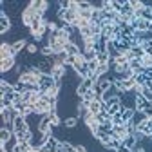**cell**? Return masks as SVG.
Instances as JSON below:
<instances>
[{"instance_id": "6da1fadb", "label": "cell", "mask_w": 152, "mask_h": 152, "mask_svg": "<svg viewBox=\"0 0 152 152\" xmlns=\"http://www.w3.org/2000/svg\"><path fill=\"white\" fill-rule=\"evenodd\" d=\"M120 103H121V107H125V109L136 110V94L132 92V91L121 92V94H120Z\"/></svg>"}, {"instance_id": "7a4b0ae2", "label": "cell", "mask_w": 152, "mask_h": 152, "mask_svg": "<svg viewBox=\"0 0 152 152\" xmlns=\"http://www.w3.org/2000/svg\"><path fill=\"white\" fill-rule=\"evenodd\" d=\"M27 130H31L29 129V125H27V121H26V116H18L13 120V132H27Z\"/></svg>"}, {"instance_id": "3957f363", "label": "cell", "mask_w": 152, "mask_h": 152, "mask_svg": "<svg viewBox=\"0 0 152 152\" xmlns=\"http://www.w3.org/2000/svg\"><path fill=\"white\" fill-rule=\"evenodd\" d=\"M127 136H130V130H129V125L127 123H123V125H114V129H112V138H120L123 141Z\"/></svg>"}, {"instance_id": "277c9868", "label": "cell", "mask_w": 152, "mask_h": 152, "mask_svg": "<svg viewBox=\"0 0 152 152\" xmlns=\"http://www.w3.org/2000/svg\"><path fill=\"white\" fill-rule=\"evenodd\" d=\"M11 27H13V24H11V18L4 13V11H0V34H6V33H9L11 31Z\"/></svg>"}, {"instance_id": "5b68a950", "label": "cell", "mask_w": 152, "mask_h": 152, "mask_svg": "<svg viewBox=\"0 0 152 152\" xmlns=\"http://www.w3.org/2000/svg\"><path fill=\"white\" fill-rule=\"evenodd\" d=\"M6 58H16V53L13 51L11 44L2 42V45H0V60H6Z\"/></svg>"}, {"instance_id": "8992f818", "label": "cell", "mask_w": 152, "mask_h": 152, "mask_svg": "<svg viewBox=\"0 0 152 152\" xmlns=\"http://www.w3.org/2000/svg\"><path fill=\"white\" fill-rule=\"evenodd\" d=\"M112 44H114V47H116V51L121 53V54H125L127 51L132 49V44H130L129 40H123V38H121V40H114Z\"/></svg>"}, {"instance_id": "52a82bcc", "label": "cell", "mask_w": 152, "mask_h": 152, "mask_svg": "<svg viewBox=\"0 0 152 152\" xmlns=\"http://www.w3.org/2000/svg\"><path fill=\"white\" fill-rule=\"evenodd\" d=\"M145 120H148V118L145 116V112H143V110H134V116H132V120H130V121H127V123H130L132 127L136 129V127H138L140 123H143Z\"/></svg>"}, {"instance_id": "ba28073f", "label": "cell", "mask_w": 152, "mask_h": 152, "mask_svg": "<svg viewBox=\"0 0 152 152\" xmlns=\"http://www.w3.org/2000/svg\"><path fill=\"white\" fill-rule=\"evenodd\" d=\"M16 65V58H6V60H0V71L4 74L13 71V67Z\"/></svg>"}, {"instance_id": "9c48e42d", "label": "cell", "mask_w": 152, "mask_h": 152, "mask_svg": "<svg viewBox=\"0 0 152 152\" xmlns=\"http://www.w3.org/2000/svg\"><path fill=\"white\" fill-rule=\"evenodd\" d=\"M116 96H120V91H118L116 87H114V83H112V85H110V89H107V91L103 92L102 100H103V102H109L110 98H116Z\"/></svg>"}, {"instance_id": "30bf717a", "label": "cell", "mask_w": 152, "mask_h": 152, "mask_svg": "<svg viewBox=\"0 0 152 152\" xmlns=\"http://www.w3.org/2000/svg\"><path fill=\"white\" fill-rule=\"evenodd\" d=\"M134 82H136V85H141V87H145L148 82H152L148 76L145 74V72H134Z\"/></svg>"}, {"instance_id": "8fae6325", "label": "cell", "mask_w": 152, "mask_h": 152, "mask_svg": "<svg viewBox=\"0 0 152 152\" xmlns=\"http://www.w3.org/2000/svg\"><path fill=\"white\" fill-rule=\"evenodd\" d=\"M11 92H15V85L0 80V96H7V94H11Z\"/></svg>"}, {"instance_id": "7c38bea8", "label": "cell", "mask_w": 152, "mask_h": 152, "mask_svg": "<svg viewBox=\"0 0 152 152\" xmlns=\"http://www.w3.org/2000/svg\"><path fill=\"white\" fill-rule=\"evenodd\" d=\"M102 102H103V100H92V102L89 103V112L92 114V116H96V114L102 112Z\"/></svg>"}, {"instance_id": "4fadbf2b", "label": "cell", "mask_w": 152, "mask_h": 152, "mask_svg": "<svg viewBox=\"0 0 152 152\" xmlns=\"http://www.w3.org/2000/svg\"><path fill=\"white\" fill-rule=\"evenodd\" d=\"M13 136H15V132H13L11 129H7V127H2V129H0V143L9 141Z\"/></svg>"}, {"instance_id": "5bb4252c", "label": "cell", "mask_w": 152, "mask_h": 152, "mask_svg": "<svg viewBox=\"0 0 152 152\" xmlns=\"http://www.w3.org/2000/svg\"><path fill=\"white\" fill-rule=\"evenodd\" d=\"M110 134H107V132H96V134H94V140H96L98 143H102L103 147H107L109 145V141H110Z\"/></svg>"}, {"instance_id": "9a60e30c", "label": "cell", "mask_w": 152, "mask_h": 152, "mask_svg": "<svg viewBox=\"0 0 152 152\" xmlns=\"http://www.w3.org/2000/svg\"><path fill=\"white\" fill-rule=\"evenodd\" d=\"M148 105H152L143 94H140V96H136V110H143V109H147Z\"/></svg>"}, {"instance_id": "2e32d148", "label": "cell", "mask_w": 152, "mask_h": 152, "mask_svg": "<svg viewBox=\"0 0 152 152\" xmlns=\"http://www.w3.org/2000/svg\"><path fill=\"white\" fill-rule=\"evenodd\" d=\"M0 145H2V150H6V152H13V150H15V147L18 145V140H16V136H13L9 141L0 143Z\"/></svg>"}, {"instance_id": "e0dca14e", "label": "cell", "mask_w": 152, "mask_h": 152, "mask_svg": "<svg viewBox=\"0 0 152 152\" xmlns=\"http://www.w3.org/2000/svg\"><path fill=\"white\" fill-rule=\"evenodd\" d=\"M78 123H82V121H80V118H76V116L65 118V120L62 121V125H64V127H67V129H74V127H78Z\"/></svg>"}, {"instance_id": "ac0fdd59", "label": "cell", "mask_w": 152, "mask_h": 152, "mask_svg": "<svg viewBox=\"0 0 152 152\" xmlns=\"http://www.w3.org/2000/svg\"><path fill=\"white\" fill-rule=\"evenodd\" d=\"M112 129H114V125H112L110 120H107L105 123L98 125V132H107V134H110V136H112Z\"/></svg>"}, {"instance_id": "d6986e66", "label": "cell", "mask_w": 152, "mask_h": 152, "mask_svg": "<svg viewBox=\"0 0 152 152\" xmlns=\"http://www.w3.org/2000/svg\"><path fill=\"white\" fill-rule=\"evenodd\" d=\"M136 130H140L141 134H145V136H150V134H152V130H150V123H148V120H145L143 123H140V125L136 127Z\"/></svg>"}, {"instance_id": "ffe728a7", "label": "cell", "mask_w": 152, "mask_h": 152, "mask_svg": "<svg viewBox=\"0 0 152 152\" xmlns=\"http://www.w3.org/2000/svg\"><path fill=\"white\" fill-rule=\"evenodd\" d=\"M65 53H67V56H80V54H82L80 47L74 45V44H69V45L65 47Z\"/></svg>"}, {"instance_id": "44dd1931", "label": "cell", "mask_w": 152, "mask_h": 152, "mask_svg": "<svg viewBox=\"0 0 152 152\" xmlns=\"http://www.w3.org/2000/svg\"><path fill=\"white\" fill-rule=\"evenodd\" d=\"M27 45H29V44H27L26 40H18V42H15V44H13L11 47H13V51H15V53L18 54V53H22V51H26V47H27Z\"/></svg>"}, {"instance_id": "7402d4cb", "label": "cell", "mask_w": 152, "mask_h": 152, "mask_svg": "<svg viewBox=\"0 0 152 152\" xmlns=\"http://www.w3.org/2000/svg\"><path fill=\"white\" fill-rule=\"evenodd\" d=\"M120 114H121V118H123V121L127 123V121H130V120H132V116H134V110H132V109H125V107H121Z\"/></svg>"}, {"instance_id": "603a6c76", "label": "cell", "mask_w": 152, "mask_h": 152, "mask_svg": "<svg viewBox=\"0 0 152 152\" xmlns=\"http://www.w3.org/2000/svg\"><path fill=\"white\" fill-rule=\"evenodd\" d=\"M78 18H80V20H89V22H91V18H92V9H80V11H78Z\"/></svg>"}, {"instance_id": "cb8c5ba5", "label": "cell", "mask_w": 152, "mask_h": 152, "mask_svg": "<svg viewBox=\"0 0 152 152\" xmlns=\"http://www.w3.org/2000/svg\"><path fill=\"white\" fill-rule=\"evenodd\" d=\"M96 60H98L100 65H105V64L110 62V56H109V53H98L96 54Z\"/></svg>"}, {"instance_id": "d4e9b609", "label": "cell", "mask_w": 152, "mask_h": 152, "mask_svg": "<svg viewBox=\"0 0 152 152\" xmlns=\"http://www.w3.org/2000/svg\"><path fill=\"white\" fill-rule=\"evenodd\" d=\"M130 53L134 54V58H140V60L145 56V51H143V47H141V45H134V47L130 49Z\"/></svg>"}, {"instance_id": "484cf974", "label": "cell", "mask_w": 152, "mask_h": 152, "mask_svg": "<svg viewBox=\"0 0 152 152\" xmlns=\"http://www.w3.org/2000/svg\"><path fill=\"white\" fill-rule=\"evenodd\" d=\"M121 145H123V141H121L120 138H110V141H109V145H107V147H109V148H112V150H118Z\"/></svg>"}, {"instance_id": "4316f807", "label": "cell", "mask_w": 152, "mask_h": 152, "mask_svg": "<svg viewBox=\"0 0 152 152\" xmlns=\"http://www.w3.org/2000/svg\"><path fill=\"white\" fill-rule=\"evenodd\" d=\"M136 143H138V141H136V138H134V136H127V138L123 140V145H125L127 148H130V150L136 147Z\"/></svg>"}, {"instance_id": "83f0119b", "label": "cell", "mask_w": 152, "mask_h": 152, "mask_svg": "<svg viewBox=\"0 0 152 152\" xmlns=\"http://www.w3.org/2000/svg\"><path fill=\"white\" fill-rule=\"evenodd\" d=\"M140 18H143V20H147V22H152V9L150 7H143Z\"/></svg>"}, {"instance_id": "f1b7e54d", "label": "cell", "mask_w": 152, "mask_h": 152, "mask_svg": "<svg viewBox=\"0 0 152 152\" xmlns=\"http://www.w3.org/2000/svg\"><path fill=\"white\" fill-rule=\"evenodd\" d=\"M26 53L27 54H40V47H38V44H29L27 47H26Z\"/></svg>"}, {"instance_id": "f546056e", "label": "cell", "mask_w": 152, "mask_h": 152, "mask_svg": "<svg viewBox=\"0 0 152 152\" xmlns=\"http://www.w3.org/2000/svg\"><path fill=\"white\" fill-rule=\"evenodd\" d=\"M0 109H13V102L6 96H0Z\"/></svg>"}, {"instance_id": "4dcf8cb0", "label": "cell", "mask_w": 152, "mask_h": 152, "mask_svg": "<svg viewBox=\"0 0 152 152\" xmlns=\"http://www.w3.org/2000/svg\"><path fill=\"white\" fill-rule=\"evenodd\" d=\"M121 83H123V91H132V89L136 87V82H134V78H129V80H123Z\"/></svg>"}, {"instance_id": "1f68e13d", "label": "cell", "mask_w": 152, "mask_h": 152, "mask_svg": "<svg viewBox=\"0 0 152 152\" xmlns=\"http://www.w3.org/2000/svg\"><path fill=\"white\" fill-rule=\"evenodd\" d=\"M112 4V11H116L118 15H121V9H123V2H120V0H110Z\"/></svg>"}, {"instance_id": "d6a6232c", "label": "cell", "mask_w": 152, "mask_h": 152, "mask_svg": "<svg viewBox=\"0 0 152 152\" xmlns=\"http://www.w3.org/2000/svg\"><path fill=\"white\" fill-rule=\"evenodd\" d=\"M110 121H112V125H123V123H125L120 112H116V114H114V116H110Z\"/></svg>"}, {"instance_id": "836d02e7", "label": "cell", "mask_w": 152, "mask_h": 152, "mask_svg": "<svg viewBox=\"0 0 152 152\" xmlns=\"http://www.w3.org/2000/svg\"><path fill=\"white\" fill-rule=\"evenodd\" d=\"M120 110H121V103H120V102L112 103V105L109 107V114H110V116H114V114H116V112H120Z\"/></svg>"}, {"instance_id": "e575fe53", "label": "cell", "mask_w": 152, "mask_h": 152, "mask_svg": "<svg viewBox=\"0 0 152 152\" xmlns=\"http://www.w3.org/2000/svg\"><path fill=\"white\" fill-rule=\"evenodd\" d=\"M87 67H89V71H91V74H94L98 71V67H100V64H98V60H91V62H87Z\"/></svg>"}, {"instance_id": "d590c367", "label": "cell", "mask_w": 152, "mask_h": 152, "mask_svg": "<svg viewBox=\"0 0 152 152\" xmlns=\"http://www.w3.org/2000/svg\"><path fill=\"white\" fill-rule=\"evenodd\" d=\"M83 58H85V62L96 60V53H94V51H85V53H83Z\"/></svg>"}, {"instance_id": "8d00e7d4", "label": "cell", "mask_w": 152, "mask_h": 152, "mask_svg": "<svg viewBox=\"0 0 152 152\" xmlns=\"http://www.w3.org/2000/svg\"><path fill=\"white\" fill-rule=\"evenodd\" d=\"M31 96H33V92H31V91H27V92H22V94H20V98H22V102H24V103H31Z\"/></svg>"}, {"instance_id": "74e56055", "label": "cell", "mask_w": 152, "mask_h": 152, "mask_svg": "<svg viewBox=\"0 0 152 152\" xmlns=\"http://www.w3.org/2000/svg\"><path fill=\"white\" fill-rule=\"evenodd\" d=\"M78 4H80V9H92L91 2H87V0H78Z\"/></svg>"}, {"instance_id": "f35d334b", "label": "cell", "mask_w": 152, "mask_h": 152, "mask_svg": "<svg viewBox=\"0 0 152 152\" xmlns=\"http://www.w3.org/2000/svg\"><path fill=\"white\" fill-rule=\"evenodd\" d=\"M143 112H145V116H147V118H152V105H148L147 109H143Z\"/></svg>"}, {"instance_id": "ab89813d", "label": "cell", "mask_w": 152, "mask_h": 152, "mask_svg": "<svg viewBox=\"0 0 152 152\" xmlns=\"http://www.w3.org/2000/svg\"><path fill=\"white\" fill-rule=\"evenodd\" d=\"M143 72H145V74L148 76L150 80H152V67H145V71H143Z\"/></svg>"}, {"instance_id": "60d3db41", "label": "cell", "mask_w": 152, "mask_h": 152, "mask_svg": "<svg viewBox=\"0 0 152 152\" xmlns=\"http://www.w3.org/2000/svg\"><path fill=\"white\" fill-rule=\"evenodd\" d=\"M116 152H130V148H127L125 145H121V147H120V148H118Z\"/></svg>"}, {"instance_id": "b9f144b4", "label": "cell", "mask_w": 152, "mask_h": 152, "mask_svg": "<svg viewBox=\"0 0 152 152\" xmlns=\"http://www.w3.org/2000/svg\"><path fill=\"white\" fill-rule=\"evenodd\" d=\"M0 152H6V150H0Z\"/></svg>"}, {"instance_id": "7bdbcfd3", "label": "cell", "mask_w": 152, "mask_h": 152, "mask_svg": "<svg viewBox=\"0 0 152 152\" xmlns=\"http://www.w3.org/2000/svg\"><path fill=\"white\" fill-rule=\"evenodd\" d=\"M150 140H152V136H150Z\"/></svg>"}, {"instance_id": "ee69618b", "label": "cell", "mask_w": 152, "mask_h": 152, "mask_svg": "<svg viewBox=\"0 0 152 152\" xmlns=\"http://www.w3.org/2000/svg\"><path fill=\"white\" fill-rule=\"evenodd\" d=\"M130 152H132V150H130Z\"/></svg>"}]
</instances>
